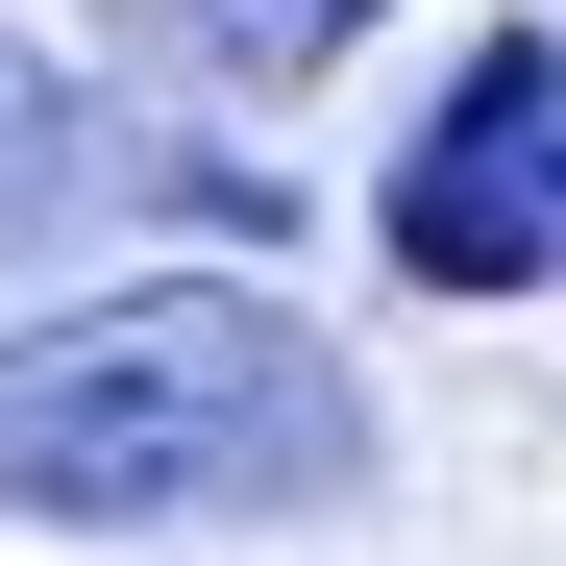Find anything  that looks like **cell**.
I'll use <instances>...</instances> for the list:
<instances>
[{
    "instance_id": "6da1fadb",
    "label": "cell",
    "mask_w": 566,
    "mask_h": 566,
    "mask_svg": "<svg viewBox=\"0 0 566 566\" xmlns=\"http://www.w3.org/2000/svg\"><path fill=\"white\" fill-rule=\"evenodd\" d=\"M369 493V369L247 296V271H148L0 345V517L50 542H172V517H345Z\"/></svg>"
},
{
    "instance_id": "7a4b0ae2",
    "label": "cell",
    "mask_w": 566,
    "mask_h": 566,
    "mask_svg": "<svg viewBox=\"0 0 566 566\" xmlns=\"http://www.w3.org/2000/svg\"><path fill=\"white\" fill-rule=\"evenodd\" d=\"M369 222H395L419 296H542V271H566V50L493 25V50L443 74V124L395 148V198H369Z\"/></svg>"
},
{
    "instance_id": "3957f363",
    "label": "cell",
    "mask_w": 566,
    "mask_h": 566,
    "mask_svg": "<svg viewBox=\"0 0 566 566\" xmlns=\"http://www.w3.org/2000/svg\"><path fill=\"white\" fill-rule=\"evenodd\" d=\"M74 198H172V222H296V198H271V148H172V124H99V99H74V74L25 50V25H0V247H50Z\"/></svg>"
},
{
    "instance_id": "277c9868",
    "label": "cell",
    "mask_w": 566,
    "mask_h": 566,
    "mask_svg": "<svg viewBox=\"0 0 566 566\" xmlns=\"http://www.w3.org/2000/svg\"><path fill=\"white\" fill-rule=\"evenodd\" d=\"M198 25V74H247V99H296L321 50H369V0H172Z\"/></svg>"
}]
</instances>
